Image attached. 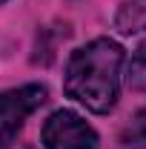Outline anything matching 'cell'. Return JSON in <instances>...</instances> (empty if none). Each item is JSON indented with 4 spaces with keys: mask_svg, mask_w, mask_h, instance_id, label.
I'll use <instances>...</instances> for the list:
<instances>
[{
    "mask_svg": "<svg viewBox=\"0 0 146 149\" xmlns=\"http://www.w3.org/2000/svg\"><path fill=\"white\" fill-rule=\"evenodd\" d=\"M123 63H126V52L120 49V43L109 37H97L72 52L66 63L63 89L72 100H77L89 112L106 115L117 103Z\"/></svg>",
    "mask_w": 146,
    "mask_h": 149,
    "instance_id": "cell-1",
    "label": "cell"
},
{
    "mask_svg": "<svg viewBox=\"0 0 146 149\" xmlns=\"http://www.w3.org/2000/svg\"><path fill=\"white\" fill-rule=\"evenodd\" d=\"M46 95H49L46 86H40V83H26L17 89L0 92V149L15 143L26 118L46 103Z\"/></svg>",
    "mask_w": 146,
    "mask_h": 149,
    "instance_id": "cell-2",
    "label": "cell"
},
{
    "mask_svg": "<svg viewBox=\"0 0 146 149\" xmlns=\"http://www.w3.org/2000/svg\"><path fill=\"white\" fill-rule=\"evenodd\" d=\"M40 141L46 149H97V132L72 109H57L43 123Z\"/></svg>",
    "mask_w": 146,
    "mask_h": 149,
    "instance_id": "cell-3",
    "label": "cell"
},
{
    "mask_svg": "<svg viewBox=\"0 0 146 149\" xmlns=\"http://www.w3.org/2000/svg\"><path fill=\"white\" fill-rule=\"evenodd\" d=\"M115 29L120 35L146 32V0H123L115 12Z\"/></svg>",
    "mask_w": 146,
    "mask_h": 149,
    "instance_id": "cell-4",
    "label": "cell"
},
{
    "mask_svg": "<svg viewBox=\"0 0 146 149\" xmlns=\"http://www.w3.org/2000/svg\"><path fill=\"white\" fill-rule=\"evenodd\" d=\"M120 141L126 149H146V109L132 115V120L120 132Z\"/></svg>",
    "mask_w": 146,
    "mask_h": 149,
    "instance_id": "cell-5",
    "label": "cell"
},
{
    "mask_svg": "<svg viewBox=\"0 0 146 149\" xmlns=\"http://www.w3.org/2000/svg\"><path fill=\"white\" fill-rule=\"evenodd\" d=\"M126 80H129V86H132V89H138V92H146V37L138 43V49L132 52Z\"/></svg>",
    "mask_w": 146,
    "mask_h": 149,
    "instance_id": "cell-6",
    "label": "cell"
},
{
    "mask_svg": "<svg viewBox=\"0 0 146 149\" xmlns=\"http://www.w3.org/2000/svg\"><path fill=\"white\" fill-rule=\"evenodd\" d=\"M0 3H6V0H0Z\"/></svg>",
    "mask_w": 146,
    "mask_h": 149,
    "instance_id": "cell-7",
    "label": "cell"
}]
</instances>
